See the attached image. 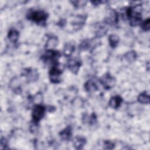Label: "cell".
<instances>
[{"mask_svg":"<svg viewBox=\"0 0 150 150\" xmlns=\"http://www.w3.org/2000/svg\"><path fill=\"white\" fill-rule=\"evenodd\" d=\"M47 18V14L43 11H33L27 14L28 19L35 22L37 23H42L45 22Z\"/></svg>","mask_w":150,"mask_h":150,"instance_id":"obj_1","label":"cell"},{"mask_svg":"<svg viewBox=\"0 0 150 150\" xmlns=\"http://www.w3.org/2000/svg\"><path fill=\"white\" fill-rule=\"evenodd\" d=\"M46 108L40 104L34 105L32 113L33 122L38 123L43 117Z\"/></svg>","mask_w":150,"mask_h":150,"instance_id":"obj_2","label":"cell"},{"mask_svg":"<svg viewBox=\"0 0 150 150\" xmlns=\"http://www.w3.org/2000/svg\"><path fill=\"white\" fill-rule=\"evenodd\" d=\"M60 56V53L59 52L54 50H47L46 53L42 56V59L46 62H50L54 66H56Z\"/></svg>","mask_w":150,"mask_h":150,"instance_id":"obj_3","label":"cell"},{"mask_svg":"<svg viewBox=\"0 0 150 150\" xmlns=\"http://www.w3.org/2000/svg\"><path fill=\"white\" fill-rule=\"evenodd\" d=\"M115 79L108 73L103 76L100 79V83L106 90L112 88L115 84Z\"/></svg>","mask_w":150,"mask_h":150,"instance_id":"obj_4","label":"cell"},{"mask_svg":"<svg viewBox=\"0 0 150 150\" xmlns=\"http://www.w3.org/2000/svg\"><path fill=\"white\" fill-rule=\"evenodd\" d=\"M62 71L56 66H53L49 72L50 80L53 83H59L61 81Z\"/></svg>","mask_w":150,"mask_h":150,"instance_id":"obj_5","label":"cell"},{"mask_svg":"<svg viewBox=\"0 0 150 150\" xmlns=\"http://www.w3.org/2000/svg\"><path fill=\"white\" fill-rule=\"evenodd\" d=\"M81 62L76 59H71L67 63V67L73 73L76 74L81 66Z\"/></svg>","mask_w":150,"mask_h":150,"instance_id":"obj_6","label":"cell"},{"mask_svg":"<svg viewBox=\"0 0 150 150\" xmlns=\"http://www.w3.org/2000/svg\"><path fill=\"white\" fill-rule=\"evenodd\" d=\"M23 76H26L27 79L30 81H36L38 79V73L37 71L30 69H26L23 70Z\"/></svg>","mask_w":150,"mask_h":150,"instance_id":"obj_7","label":"cell"},{"mask_svg":"<svg viewBox=\"0 0 150 150\" xmlns=\"http://www.w3.org/2000/svg\"><path fill=\"white\" fill-rule=\"evenodd\" d=\"M105 21L108 24H115L118 22V14L114 10H111L108 16L105 18Z\"/></svg>","mask_w":150,"mask_h":150,"instance_id":"obj_8","label":"cell"},{"mask_svg":"<svg viewBox=\"0 0 150 150\" xmlns=\"http://www.w3.org/2000/svg\"><path fill=\"white\" fill-rule=\"evenodd\" d=\"M59 135L62 139L64 141H69L72 135L71 127L67 126L59 133Z\"/></svg>","mask_w":150,"mask_h":150,"instance_id":"obj_9","label":"cell"},{"mask_svg":"<svg viewBox=\"0 0 150 150\" xmlns=\"http://www.w3.org/2000/svg\"><path fill=\"white\" fill-rule=\"evenodd\" d=\"M122 102V98L119 96L112 97L109 101V105L113 108H118Z\"/></svg>","mask_w":150,"mask_h":150,"instance_id":"obj_10","label":"cell"},{"mask_svg":"<svg viewBox=\"0 0 150 150\" xmlns=\"http://www.w3.org/2000/svg\"><path fill=\"white\" fill-rule=\"evenodd\" d=\"M86 143V139L82 137H76L73 140V145L76 149H80Z\"/></svg>","mask_w":150,"mask_h":150,"instance_id":"obj_11","label":"cell"},{"mask_svg":"<svg viewBox=\"0 0 150 150\" xmlns=\"http://www.w3.org/2000/svg\"><path fill=\"white\" fill-rule=\"evenodd\" d=\"M58 45V39L56 37H49L48 38L46 43V48L47 50H53V49Z\"/></svg>","mask_w":150,"mask_h":150,"instance_id":"obj_12","label":"cell"},{"mask_svg":"<svg viewBox=\"0 0 150 150\" xmlns=\"http://www.w3.org/2000/svg\"><path fill=\"white\" fill-rule=\"evenodd\" d=\"M9 86L12 90H13V92L16 94H20L21 93V88L19 83V80L16 77L11 80Z\"/></svg>","mask_w":150,"mask_h":150,"instance_id":"obj_13","label":"cell"},{"mask_svg":"<svg viewBox=\"0 0 150 150\" xmlns=\"http://www.w3.org/2000/svg\"><path fill=\"white\" fill-rule=\"evenodd\" d=\"M84 88L87 91L92 93V92L96 91L97 90L98 87H97V85L96 84V83L93 81L90 80L87 81L84 84Z\"/></svg>","mask_w":150,"mask_h":150,"instance_id":"obj_14","label":"cell"},{"mask_svg":"<svg viewBox=\"0 0 150 150\" xmlns=\"http://www.w3.org/2000/svg\"><path fill=\"white\" fill-rule=\"evenodd\" d=\"M19 32L15 29H11L8 34V37L9 40L13 43L16 42L19 38Z\"/></svg>","mask_w":150,"mask_h":150,"instance_id":"obj_15","label":"cell"},{"mask_svg":"<svg viewBox=\"0 0 150 150\" xmlns=\"http://www.w3.org/2000/svg\"><path fill=\"white\" fill-rule=\"evenodd\" d=\"M108 40L110 45L114 48L118 45L120 41V38L118 35L115 34H112L109 36Z\"/></svg>","mask_w":150,"mask_h":150,"instance_id":"obj_16","label":"cell"},{"mask_svg":"<svg viewBox=\"0 0 150 150\" xmlns=\"http://www.w3.org/2000/svg\"><path fill=\"white\" fill-rule=\"evenodd\" d=\"M75 49V47L74 46V45H73L71 43H67L64 48V54L67 56L69 57L70 56H71L72 54V53L74 52V50Z\"/></svg>","mask_w":150,"mask_h":150,"instance_id":"obj_17","label":"cell"},{"mask_svg":"<svg viewBox=\"0 0 150 150\" xmlns=\"http://www.w3.org/2000/svg\"><path fill=\"white\" fill-rule=\"evenodd\" d=\"M149 96L145 93H141L138 97V101L142 104H149Z\"/></svg>","mask_w":150,"mask_h":150,"instance_id":"obj_18","label":"cell"},{"mask_svg":"<svg viewBox=\"0 0 150 150\" xmlns=\"http://www.w3.org/2000/svg\"><path fill=\"white\" fill-rule=\"evenodd\" d=\"M84 21H85L84 16H78L72 22V25L74 27H76V26L80 27V26L84 24Z\"/></svg>","mask_w":150,"mask_h":150,"instance_id":"obj_19","label":"cell"},{"mask_svg":"<svg viewBox=\"0 0 150 150\" xmlns=\"http://www.w3.org/2000/svg\"><path fill=\"white\" fill-rule=\"evenodd\" d=\"M125 57L128 62H132L137 59V53L134 51H129L125 54Z\"/></svg>","mask_w":150,"mask_h":150,"instance_id":"obj_20","label":"cell"},{"mask_svg":"<svg viewBox=\"0 0 150 150\" xmlns=\"http://www.w3.org/2000/svg\"><path fill=\"white\" fill-rule=\"evenodd\" d=\"M107 31V29H106V28H105L104 26H101L98 28V29L97 30V32L96 33V36L98 38L101 37L105 35Z\"/></svg>","mask_w":150,"mask_h":150,"instance_id":"obj_21","label":"cell"},{"mask_svg":"<svg viewBox=\"0 0 150 150\" xmlns=\"http://www.w3.org/2000/svg\"><path fill=\"white\" fill-rule=\"evenodd\" d=\"M142 29L145 31H148L150 29V19L149 18L146 19L141 25Z\"/></svg>","mask_w":150,"mask_h":150,"instance_id":"obj_22","label":"cell"},{"mask_svg":"<svg viewBox=\"0 0 150 150\" xmlns=\"http://www.w3.org/2000/svg\"><path fill=\"white\" fill-rule=\"evenodd\" d=\"M114 144L110 141H105L104 142V148L105 149H112L114 148Z\"/></svg>","mask_w":150,"mask_h":150,"instance_id":"obj_23","label":"cell"},{"mask_svg":"<svg viewBox=\"0 0 150 150\" xmlns=\"http://www.w3.org/2000/svg\"><path fill=\"white\" fill-rule=\"evenodd\" d=\"M71 3H73V4L76 7V8H79V7H81L83 6L84 5H85V4H86V1H71Z\"/></svg>","mask_w":150,"mask_h":150,"instance_id":"obj_24","label":"cell"},{"mask_svg":"<svg viewBox=\"0 0 150 150\" xmlns=\"http://www.w3.org/2000/svg\"><path fill=\"white\" fill-rule=\"evenodd\" d=\"M97 121V118H96V115L93 113L92 114L89 118H88V122H89V124H94Z\"/></svg>","mask_w":150,"mask_h":150,"instance_id":"obj_25","label":"cell"},{"mask_svg":"<svg viewBox=\"0 0 150 150\" xmlns=\"http://www.w3.org/2000/svg\"><path fill=\"white\" fill-rule=\"evenodd\" d=\"M7 145H8V143H7L6 139L5 138L2 137L1 139V146L4 148H5L7 146Z\"/></svg>","mask_w":150,"mask_h":150,"instance_id":"obj_26","label":"cell"}]
</instances>
